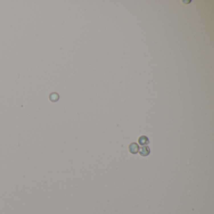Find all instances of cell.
<instances>
[{
	"instance_id": "1",
	"label": "cell",
	"mask_w": 214,
	"mask_h": 214,
	"mask_svg": "<svg viewBox=\"0 0 214 214\" xmlns=\"http://www.w3.org/2000/svg\"><path fill=\"white\" fill-rule=\"evenodd\" d=\"M139 150V145L136 142H132L129 146V151L132 154L138 153Z\"/></svg>"
},
{
	"instance_id": "2",
	"label": "cell",
	"mask_w": 214,
	"mask_h": 214,
	"mask_svg": "<svg viewBox=\"0 0 214 214\" xmlns=\"http://www.w3.org/2000/svg\"><path fill=\"white\" fill-rule=\"evenodd\" d=\"M139 153L142 156H146L150 153V149L148 146H142L141 148H139Z\"/></svg>"
},
{
	"instance_id": "3",
	"label": "cell",
	"mask_w": 214,
	"mask_h": 214,
	"mask_svg": "<svg viewBox=\"0 0 214 214\" xmlns=\"http://www.w3.org/2000/svg\"><path fill=\"white\" fill-rule=\"evenodd\" d=\"M139 144L140 145H146L150 143V140H149L148 138L146 136H141L138 139Z\"/></svg>"
}]
</instances>
